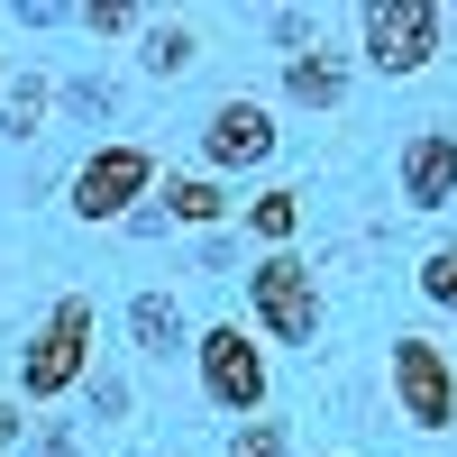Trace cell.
Masks as SVG:
<instances>
[{"label":"cell","instance_id":"1","mask_svg":"<svg viewBox=\"0 0 457 457\" xmlns=\"http://www.w3.org/2000/svg\"><path fill=\"white\" fill-rule=\"evenodd\" d=\"M247 302H256V329L275 338V348H312L320 338V275H312V256H293V247H275V256H256L247 265Z\"/></svg>","mask_w":457,"mask_h":457},{"label":"cell","instance_id":"2","mask_svg":"<svg viewBox=\"0 0 457 457\" xmlns=\"http://www.w3.org/2000/svg\"><path fill=\"white\" fill-rule=\"evenodd\" d=\"M156 146L146 137H110V146H92L83 165H73V220H92V228H110V220H129L146 193H156Z\"/></svg>","mask_w":457,"mask_h":457},{"label":"cell","instance_id":"3","mask_svg":"<svg viewBox=\"0 0 457 457\" xmlns=\"http://www.w3.org/2000/svg\"><path fill=\"white\" fill-rule=\"evenodd\" d=\"M193 357H202V403H211V411H238V421H256V411H265L275 366H265V348H256L247 320H211Z\"/></svg>","mask_w":457,"mask_h":457},{"label":"cell","instance_id":"4","mask_svg":"<svg viewBox=\"0 0 457 457\" xmlns=\"http://www.w3.org/2000/svg\"><path fill=\"white\" fill-rule=\"evenodd\" d=\"M385 375H394V411L411 430H457V366H448V348L439 338H421V329H403L394 338V357H385Z\"/></svg>","mask_w":457,"mask_h":457},{"label":"cell","instance_id":"5","mask_svg":"<svg viewBox=\"0 0 457 457\" xmlns=\"http://www.w3.org/2000/svg\"><path fill=\"white\" fill-rule=\"evenodd\" d=\"M92 375V302L83 293H64L55 312H46V329L28 338V357H19V385H28V403H55V394H73Z\"/></svg>","mask_w":457,"mask_h":457},{"label":"cell","instance_id":"6","mask_svg":"<svg viewBox=\"0 0 457 457\" xmlns=\"http://www.w3.org/2000/svg\"><path fill=\"white\" fill-rule=\"evenodd\" d=\"M357 37H366L375 73H430L439 37H448V10L439 0H375V10H357Z\"/></svg>","mask_w":457,"mask_h":457},{"label":"cell","instance_id":"7","mask_svg":"<svg viewBox=\"0 0 457 457\" xmlns=\"http://www.w3.org/2000/svg\"><path fill=\"white\" fill-rule=\"evenodd\" d=\"M275 137H284V129H275V110H265V101H220L211 120H202V165H211V183L265 165V156H275Z\"/></svg>","mask_w":457,"mask_h":457},{"label":"cell","instance_id":"8","mask_svg":"<svg viewBox=\"0 0 457 457\" xmlns=\"http://www.w3.org/2000/svg\"><path fill=\"white\" fill-rule=\"evenodd\" d=\"M448 202H457V137L421 129L403 146V211H448Z\"/></svg>","mask_w":457,"mask_h":457},{"label":"cell","instance_id":"9","mask_svg":"<svg viewBox=\"0 0 457 457\" xmlns=\"http://www.w3.org/2000/svg\"><path fill=\"white\" fill-rule=\"evenodd\" d=\"M156 202H165L156 220H174V228H220L228 211H238V202H228V183L183 174V165H174V174H156Z\"/></svg>","mask_w":457,"mask_h":457},{"label":"cell","instance_id":"10","mask_svg":"<svg viewBox=\"0 0 457 457\" xmlns=\"http://www.w3.org/2000/svg\"><path fill=\"white\" fill-rule=\"evenodd\" d=\"M284 101H302V110H338V101H348V55H329V46L284 55Z\"/></svg>","mask_w":457,"mask_h":457},{"label":"cell","instance_id":"11","mask_svg":"<svg viewBox=\"0 0 457 457\" xmlns=\"http://www.w3.org/2000/svg\"><path fill=\"white\" fill-rule=\"evenodd\" d=\"M137 64L156 73V83L193 73V64H202V28H193V19H156V28H146V46H137Z\"/></svg>","mask_w":457,"mask_h":457},{"label":"cell","instance_id":"12","mask_svg":"<svg viewBox=\"0 0 457 457\" xmlns=\"http://www.w3.org/2000/svg\"><path fill=\"white\" fill-rule=\"evenodd\" d=\"M129 338H137L146 357H174V348H183V312H174V293H137V302H129Z\"/></svg>","mask_w":457,"mask_h":457},{"label":"cell","instance_id":"13","mask_svg":"<svg viewBox=\"0 0 457 457\" xmlns=\"http://www.w3.org/2000/svg\"><path fill=\"white\" fill-rule=\"evenodd\" d=\"M247 228L265 238V256H275V247H293V228H302V193H293V183L256 193V202H247Z\"/></svg>","mask_w":457,"mask_h":457},{"label":"cell","instance_id":"14","mask_svg":"<svg viewBox=\"0 0 457 457\" xmlns=\"http://www.w3.org/2000/svg\"><path fill=\"white\" fill-rule=\"evenodd\" d=\"M55 110V92L37 83V73H19L10 92H0V137H37V120Z\"/></svg>","mask_w":457,"mask_h":457},{"label":"cell","instance_id":"15","mask_svg":"<svg viewBox=\"0 0 457 457\" xmlns=\"http://www.w3.org/2000/svg\"><path fill=\"white\" fill-rule=\"evenodd\" d=\"M284 448H293V430L275 421V411H256V421L228 430V457H284Z\"/></svg>","mask_w":457,"mask_h":457},{"label":"cell","instance_id":"16","mask_svg":"<svg viewBox=\"0 0 457 457\" xmlns=\"http://www.w3.org/2000/svg\"><path fill=\"white\" fill-rule=\"evenodd\" d=\"M411 284H421V302H439V312H457V238H448V247H430Z\"/></svg>","mask_w":457,"mask_h":457},{"label":"cell","instance_id":"17","mask_svg":"<svg viewBox=\"0 0 457 457\" xmlns=\"http://www.w3.org/2000/svg\"><path fill=\"white\" fill-rule=\"evenodd\" d=\"M83 28H92V37H129V28H137V10H129V0H92Z\"/></svg>","mask_w":457,"mask_h":457},{"label":"cell","instance_id":"18","mask_svg":"<svg viewBox=\"0 0 457 457\" xmlns=\"http://www.w3.org/2000/svg\"><path fill=\"white\" fill-rule=\"evenodd\" d=\"M83 394H92L101 421H120V411H129V385H120V375H83Z\"/></svg>","mask_w":457,"mask_h":457},{"label":"cell","instance_id":"19","mask_svg":"<svg viewBox=\"0 0 457 457\" xmlns=\"http://www.w3.org/2000/svg\"><path fill=\"white\" fill-rule=\"evenodd\" d=\"M28 439V421H19V403H0V448H19Z\"/></svg>","mask_w":457,"mask_h":457},{"label":"cell","instance_id":"20","mask_svg":"<svg viewBox=\"0 0 457 457\" xmlns=\"http://www.w3.org/2000/svg\"><path fill=\"white\" fill-rule=\"evenodd\" d=\"M0 73H10V64H0Z\"/></svg>","mask_w":457,"mask_h":457}]
</instances>
